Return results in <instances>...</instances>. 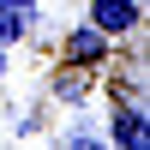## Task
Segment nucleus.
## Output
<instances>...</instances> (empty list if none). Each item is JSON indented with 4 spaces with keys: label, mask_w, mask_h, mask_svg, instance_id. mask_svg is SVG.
<instances>
[{
    "label": "nucleus",
    "mask_w": 150,
    "mask_h": 150,
    "mask_svg": "<svg viewBox=\"0 0 150 150\" xmlns=\"http://www.w3.org/2000/svg\"><path fill=\"white\" fill-rule=\"evenodd\" d=\"M90 24L114 42V36H132L144 24V0H90Z\"/></svg>",
    "instance_id": "nucleus-1"
},
{
    "label": "nucleus",
    "mask_w": 150,
    "mask_h": 150,
    "mask_svg": "<svg viewBox=\"0 0 150 150\" xmlns=\"http://www.w3.org/2000/svg\"><path fill=\"white\" fill-rule=\"evenodd\" d=\"M108 144H120V150H144V144H150V126H144V108H138V102H114Z\"/></svg>",
    "instance_id": "nucleus-2"
},
{
    "label": "nucleus",
    "mask_w": 150,
    "mask_h": 150,
    "mask_svg": "<svg viewBox=\"0 0 150 150\" xmlns=\"http://www.w3.org/2000/svg\"><path fill=\"white\" fill-rule=\"evenodd\" d=\"M66 60H72V66H102V60H108V36L96 30L90 18L72 24V30H66Z\"/></svg>",
    "instance_id": "nucleus-3"
},
{
    "label": "nucleus",
    "mask_w": 150,
    "mask_h": 150,
    "mask_svg": "<svg viewBox=\"0 0 150 150\" xmlns=\"http://www.w3.org/2000/svg\"><path fill=\"white\" fill-rule=\"evenodd\" d=\"M36 30V6L30 0H0V42H24Z\"/></svg>",
    "instance_id": "nucleus-4"
},
{
    "label": "nucleus",
    "mask_w": 150,
    "mask_h": 150,
    "mask_svg": "<svg viewBox=\"0 0 150 150\" xmlns=\"http://www.w3.org/2000/svg\"><path fill=\"white\" fill-rule=\"evenodd\" d=\"M0 72H6V42H0Z\"/></svg>",
    "instance_id": "nucleus-5"
}]
</instances>
